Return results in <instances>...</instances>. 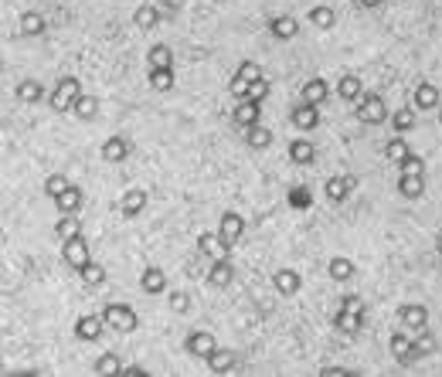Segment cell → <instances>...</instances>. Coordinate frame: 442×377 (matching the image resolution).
I'll return each instance as SVG.
<instances>
[{
  "mask_svg": "<svg viewBox=\"0 0 442 377\" xmlns=\"http://www.w3.org/2000/svg\"><path fill=\"white\" fill-rule=\"evenodd\" d=\"M398 170H402V173H422V170H425V163H422V156L408 153V156H405L402 163H398Z\"/></svg>",
  "mask_w": 442,
  "mask_h": 377,
  "instance_id": "45",
  "label": "cell"
},
{
  "mask_svg": "<svg viewBox=\"0 0 442 377\" xmlns=\"http://www.w3.org/2000/svg\"><path fill=\"white\" fill-rule=\"evenodd\" d=\"M361 4H364V7H378L381 0H361Z\"/></svg>",
  "mask_w": 442,
  "mask_h": 377,
  "instance_id": "51",
  "label": "cell"
},
{
  "mask_svg": "<svg viewBox=\"0 0 442 377\" xmlns=\"http://www.w3.org/2000/svg\"><path fill=\"white\" fill-rule=\"evenodd\" d=\"M24 38H38L41 31H44V18H41L38 11H24L20 14V27H18Z\"/></svg>",
  "mask_w": 442,
  "mask_h": 377,
  "instance_id": "32",
  "label": "cell"
},
{
  "mask_svg": "<svg viewBox=\"0 0 442 377\" xmlns=\"http://www.w3.org/2000/svg\"><path fill=\"white\" fill-rule=\"evenodd\" d=\"M147 78H150V85L156 92H171L173 89V68H150Z\"/></svg>",
  "mask_w": 442,
  "mask_h": 377,
  "instance_id": "37",
  "label": "cell"
},
{
  "mask_svg": "<svg viewBox=\"0 0 442 377\" xmlns=\"http://www.w3.org/2000/svg\"><path fill=\"white\" fill-rule=\"evenodd\" d=\"M245 140H249V147H255V150H266L272 143V132L262 126V123H255V126H249L245 130Z\"/></svg>",
  "mask_w": 442,
  "mask_h": 377,
  "instance_id": "39",
  "label": "cell"
},
{
  "mask_svg": "<svg viewBox=\"0 0 442 377\" xmlns=\"http://www.w3.org/2000/svg\"><path fill=\"white\" fill-rule=\"evenodd\" d=\"M184 350L197 360H208L214 350H218V340H214V333H208V330H191L188 340H184Z\"/></svg>",
  "mask_w": 442,
  "mask_h": 377,
  "instance_id": "4",
  "label": "cell"
},
{
  "mask_svg": "<svg viewBox=\"0 0 442 377\" xmlns=\"http://www.w3.org/2000/svg\"><path fill=\"white\" fill-rule=\"evenodd\" d=\"M235 364H238L235 350H225V347H218L211 357H208V367H211L214 374H228V371H235Z\"/></svg>",
  "mask_w": 442,
  "mask_h": 377,
  "instance_id": "28",
  "label": "cell"
},
{
  "mask_svg": "<svg viewBox=\"0 0 442 377\" xmlns=\"http://www.w3.org/2000/svg\"><path fill=\"white\" fill-rule=\"evenodd\" d=\"M327 276L333 279V283H350V279H354V262L344 259V255H337V259H330Z\"/></svg>",
  "mask_w": 442,
  "mask_h": 377,
  "instance_id": "30",
  "label": "cell"
},
{
  "mask_svg": "<svg viewBox=\"0 0 442 377\" xmlns=\"http://www.w3.org/2000/svg\"><path fill=\"white\" fill-rule=\"evenodd\" d=\"M133 24L140 31H154L156 24H160V11H156L154 4H140L136 14H133Z\"/></svg>",
  "mask_w": 442,
  "mask_h": 377,
  "instance_id": "29",
  "label": "cell"
},
{
  "mask_svg": "<svg viewBox=\"0 0 442 377\" xmlns=\"http://www.w3.org/2000/svg\"><path fill=\"white\" fill-rule=\"evenodd\" d=\"M289 123H293L296 130H303V132L317 130V126H320V106H313V102H300V106L289 113Z\"/></svg>",
  "mask_w": 442,
  "mask_h": 377,
  "instance_id": "9",
  "label": "cell"
},
{
  "mask_svg": "<svg viewBox=\"0 0 442 377\" xmlns=\"http://www.w3.org/2000/svg\"><path fill=\"white\" fill-rule=\"evenodd\" d=\"M266 95H269V82H266V78H259V82H252V89H249V95H245V99H255V102H262Z\"/></svg>",
  "mask_w": 442,
  "mask_h": 377,
  "instance_id": "47",
  "label": "cell"
},
{
  "mask_svg": "<svg viewBox=\"0 0 442 377\" xmlns=\"http://www.w3.org/2000/svg\"><path fill=\"white\" fill-rule=\"evenodd\" d=\"M289 160L296 163V167H307L317 160V150H313V140H293L289 143Z\"/></svg>",
  "mask_w": 442,
  "mask_h": 377,
  "instance_id": "21",
  "label": "cell"
},
{
  "mask_svg": "<svg viewBox=\"0 0 442 377\" xmlns=\"http://www.w3.org/2000/svg\"><path fill=\"white\" fill-rule=\"evenodd\" d=\"M72 113H75L78 119H92V116L99 113V99H96V95H85V92H82L75 99V106H72Z\"/></svg>",
  "mask_w": 442,
  "mask_h": 377,
  "instance_id": "38",
  "label": "cell"
},
{
  "mask_svg": "<svg viewBox=\"0 0 442 377\" xmlns=\"http://www.w3.org/2000/svg\"><path fill=\"white\" fill-rule=\"evenodd\" d=\"M55 235L61 238V242H68V238H75V235H82V225L75 221V214H61V221H58Z\"/></svg>",
  "mask_w": 442,
  "mask_h": 377,
  "instance_id": "42",
  "label": "cell"
},
{
  "mask_svg": "<svg viewBox=\"0 0 442 377\" xmlns=\"http://www.w3.org/2000/svg\"><path fill=\"white\" fill-rule=\"evenodd\" d=\"M412 126H415V106H405V109L391 116V130L395 132H408Z\"/></svg>",
  "mask_w": 442,
  "mask_h": 377,
  "instance_id": "41",
  "label": "cell"
},
{
  "mask_svg": "<svg viewBox=\"0 0 442 377\" xmlns=\"http://www.w3.org/2000/svg\"><path fill=\"white\" fill-rule=\"evenodd\" d=\"M330 99V85L324 78H309L307 85H303V102H313V106H324Z\"/></svg>",
  "mask_w": 442,
  "mask_h": 377,
  "instance_id": "26",
  "label": "cell"
},
{
  "mask_svg": "<svg viewBox=\"0 0 442 377\" xmlns=\"http://www.w3.org/2000/svg\"><path fill=\"white\" fill-rule=\"evenodd\" d=\"M102 316H106V323H109V330H119V333H133L136 326H140L136 309L133 306H126V302H106Z\"/></svg>",
  "mask_w": 442,
  "mask_h": 377,
  "instance_id": "1",
  "label": "cell"
},
{
  "mask_svg": "<svg viewBox=\"0 0 442 377\" xmlns=\"http://www.w3.org/2000/svg\"><path fill=\"white\" fill-rule=\"evenodd\" d=\"M398 194L408 197V201L422 197L425 194V173H402V177H398Z\"/></svg>",
  "mask_w": 442,
  "mask_h": 377,
  "instance_id": "17",
  "label": "cell"
},
{
  "mask_svg": "<svg viewBox=\"0 0 442 377\" xmlns=\"http://www.w3.org/2000/svg\"><path fill=\"white\" fill-rule=\"evenodd\" d=\"M412 106H415V109H422V113L436 109V106H439V89H436V85H429V82H422V85L415 89V95H412Z\"/></svg>",
  "mask_w": 442,
  "mask_h": 377,
  "instance_id": "22",
  "label": "cell"
},
{
  "mask_svg": "<svg viewBox=\"0 0 442 377\" xmlns=\"http://www.w3.org/2000/svg\"><path fill=\"white\" fill-rule=\"evenodd\" d=\"M398 320L405 330H425L429 326V309L422 302H402L398 306Z\"/></svg>",
  "mask_w": 442,
  "mask_h": 377,
  "instance_id": "8",
  "label": "cell"
},
{
  "mask_svg": "<svg viewBox=\"0 0 442 377\" xmlns=\"http://www.w3.org/2000/svg\"><path fill=\"white\" fill-rule=\"evenodd\" d=\"M61 190H68V177H65V173H48V180H44V194L55 201Z\"/></svg>",
  "mask_w": 442,
  "mask_h": 377,
  "instance_id": "43",
  "label": "cell"
},
{
  "mask_svg": "<svg viewBox=\"0 0 442 377\" xmlns=\"http://www.w3.org/2000/svg\"><path fill=\"white\" fill-rule=\"evenodd\" d=\"M439 119H442V113H439Z\"/></svg>",
  "mask_w": 442,
  "mask_h": 377,
  "instance_id": "52",
  "label": "cell"
},
{
  "mask_svg": "<svg viewBox=\"0 0 442 377\" xmlns=\"http://www.w3.org/2000/svg\"><path fill=\"white\" fill-rule=\"evenodd\" d=\"M391 354H395L398 364H405V367L419 360V357H415V347H412V337L402 333V330H395V333H391Z\"/></svg>",
  "mask_w": 442,
  "mask_h": 377,
  "instance_id": "14",
  "label": "cell"
},
{
  "mask_svg": "<svg viewBox=\"0 0 442 377\" xmlns=\"http://www.w3.org/2000/svg\"><path fill=\"white\" fill-rule=\"evenodd\" d=\"M307 20L317 31H330V27L337 24V14H333V7H327V4H317V7H309Z\"/></svg>",
  "mask_w": 442,
  "mask_h": 377,
  "instance_id": "23",
  "label": "cell"
},
{
  "mask_svg": "<svg viewBox=\"0 0 442 377\" xmlns=\"http://www.w3.org/2000/svg\"><path fill=\"white\" fill-rule=\"evenodd\" d=\"M235 75H238V78H245V82H259V78H266V75H262V68H259L255 61H242Z\"/></svg>",
  "mask_w": 442,
  "mask_h": 377,
  "instance_id": "44",
  "label": "cell"
},
{
  "mask_svg": "<svg viewBox=\"0 0 442 377\" xmlns=\"http://www.w3.org/2000/svg\"><path fill=\"white\" fill-rule=\"evenodd\" d=\"M269 31H272V38L293 41L296 35H300V20H296V18H272Z\"/></svg>",
  "mask_w": 442,
  "mask_h": 377,
  "instance_id": "27",
  "label": "cell"
},
{
  "mask_svg": "<svg viewBox=\"0 0 442 377\" xmlns=\"http://www.w3.org/2000/svg\"><path fill=\"white\" fill-rule=\"evenodd\" d=\"M259 106H262V102H255V99H238V102H235V109H231V123H235V126H242V130L255 126V123H259V113H262Z\"/></svg>",
  "mask_w": 442,
  "mask_h": 377,
  "instance_id": "10",
  "label": "cell"
},
{
  "mask_svg": "<svg viewBox=\"0 0 442 377\" xmlns=\"http://www.w3.org/2000/svg\"><path fill=\"white\" fill-rule=\"evenodd\" d=\"M272 285H276L279 296H296L303 279H300V272H293V268H279V272L272 276Z\"/></svg>",
  "mask_w": 442,
  "mask_h": 377,
  "instance_id": "16",
  "label": "cell"
},
{
  "mask_svg": "<svg viewBox=\"0 0 442 377\" xmlns=\"http://www.w3.org/2000/svg\"><path fill=\"white\" fill-rule=\"evenodd\" d=\"M242 231H245V218L238 214V211H225L221 214V225H218V235H221V242L228 248L238 245V238H242Z\"/></svg>",
  "mask_w": 442,
  "mask_h": 377,
  "instance_id": "6",
  "label": "cell"
},
{
  "mask_svg": "<svg viewBox=\"0 0 442 377\" xmlns=\"http://www.w3.org/2000/svg\"><path fill=\"white\" fill-rule=\"evenodd\" d=\"M197 248H201V255H211V259H225L231 252V248L221 242V235H208V231L197 238Z\"/></svg>",
  "mask_w": 442,
  "mask_h": 377,
  "instance_id": "25",
  "label": "cell"
},
{
  "mask_svg": "<svg viewBox=\"0 0 442 377\" xmlns=\"http://www.w3.org/2000/svg\"><path fill=\"white\" fill-rule=\"evenodd\" d=\"M126 371V364H123V357H116V354H102V357L96 360V374L99 377H116Z\"/></svg>",
  "mask_w": 442,
  "mask_h": 377,
  "instance_id": "33",
  "label": "cell"
},
{
  "mask_svg": "<svg viewBox=\"0 0 442 377\" xmlns=\"http://www.w3.org/2000/svg\"><path fill=\"white\" fill-rule=\"evenodd\" d=\"M340 309H354V313H364V302H361V296H344V299H340Z\"/></svg>",
  "mask_w": 442,
  "mask_h": 377,
  "instance_id": "49",
  "label": "cell"
},
{
  "mask_svg": "<svg viewBox=\"0 0 442 377\" xmlns=\"http://www.w3.org/2000/svg\"><path fill=\"white\" fill-rule=\"evenodd\" d=\"M208 283H211L214 289H228V285L235 283V265H231L228 255L211 262V268H208Z\"/></svg>",
  "mask_w": 442,
  "mask_h": 377,
  "instance_id": "11",
  "label": "cell"
},
{
  "mask_svg": "<svg viewBox=\"0 0 442 377\" xmlns=\"http://www.w3.org/2000/svg\"><path fill=\"white\" fill-rule=\"evenodd\" d=\"M61 259L72 265V268H82L85 262H92V252H89V242L82 238V235H75V238H68L65 242V248H61Z\"/></svg>",
  "mask_w": 442,
  "mask_h": 377,
  "instance_id": "7",
  "label": "cell"
},
{
  "mask_svg": "<svg viewBox=\"0 0 442 377\" xmlns=\"http://www.w3.org/2000/svg\"><path fill=\"white\" fill-rule=\"evenodd\" d=\"M354 187H357V177L344 173V177H330L327 184H324V194H327L330 201H347L354 194Z\"/></svg>",
  "mask_w": 442,
  "mask_h": 377,
  "instance_id": "12",
  "label": "cell"
},
{
  "mask_svg": "<svg viewBox=\"0 0 442 377\" xmlns=\"http://www.w3.org/2000/svg\"><path fill=\"white\" fill-rule=\"evenodd\" d=\"M357 119L367 123V126H381V123H388L391 116H388L385 99L374 95V92H364L361 99H357Z\"/></svg>",
  "mask_w": 442,
  "mask_h": 377,
  "instance_id": "2",
  "label": "cell"
},
{
  "mask_svg": "<svg viewBox=\"0 0 442 377\" xmlns=\"http://www.w3.org/2000/svg\"><path fill=\"white\" fill-rule=\"evenodd\" d=\"M123 374H126V377H140V374H143V367H126Z\"/></svg>",
  "mask_w": 442,
  "mask_h": 377,
  "instance_id": "50",
  "label": "cell"
},
{
  "mask_svg": "<svg viewBox=\"0 0 442 377\" xmlns=\"http://www.w3.org/2000/svg\"><path fill=\"white\" fill-rule=\"evenodd\" d=\"M408 153H412V150H408V140H402V136H391V140L385 143V156L391 160V163H395V167L402 163Z\"/></svg>",
  "mask_w": 442,
  "mask_h": 377,
  "instance_id": "35",
  "label": "cell"
},
{
  "mask_svg": "<svg viewBox=\"0 0 442 377\" xmlns=\"http://www.w3.org/2000/svg\"><path fill=\"white\" fill-rule=\"evenodd\" d=\"M412 347H415V357H432L436 354V337L429 333V330H415V340H412Z\"/></svg>",
  "mask_w": 442,
  "mask_h": 377,
  "instance_id": "34",
  "label": "cell"
},
{
  "mask_svg": "<svg viewBox=\"0 0 442 377\" xmlns=\"http://www.w3.org/2000/svg\"><path fill=\"white\" fill-rule=\"evenodd\" d=\"M140 289H143V292H150V296H160V292L167 289V276H164V268L150 265V268L140 276Z\"/></svg>",
  "mask_w": 442,
  "mask_h": 377,
  "instance_id": "20",
  "label": "cell"
},
{
  "mask_svg": "<svg viewBox=\"0 0 442 377\" xmlns=\"http://www.w3.org/2000/svg\"><path fill=\"white\" fill-rule=\"evenodd\" d=\"M82 95V85H78V78H61L55 85V92L48 95V102H51V109L55 113H72V106H75V99Z\"/></svg>",
  "mask_w": 442,
  "mask_h": 377,
  "instance_id": "3",
  "label": "cell"
},
{
  "mask_svg": "<svg viewBox=\"0 0 442 377\" xmlns=\"http://www.w3.org/2000/svg\"><path fill=\"white\" fill-rule=\"evenodd\" d=\"M18 99L24 102V106H35V102H41L44 99V85L41 82H35V78H24L18 85Z\"/></svg>",
  "mask_w": 442,
  "mask_h": 377,
  "instance_id": "31",
  "label": "cell"
},
{
  "mask_svg": "<svg viewBox=\"0 0 442 377\" xmlns=\"http://www.w3.org/2000/svg\"><path fill=\"white\" fill-rule=\"evenodd\" d=\"M55 208L61 211V214H75V211L82 208V187L68 184V190H61L55 197Z\"/></svg>",
  "mask_w": 442,
  "mask_h": 377,
  "instance_id": "24",
  "label": "cell"
},
{
  "mask_svg": "<svg viewBox=\"0 0 442 377\" xmlns=\"http://www.w3.org/2000/svg\"><path fill=\"white\" fill-rule=\"evenodd\" d=\"M78 276H82V283L85 285H102L106 283V268L99 262H85L82 268H78Z\"/></svg>",
  "mask_w": 442,
  "mask_h": 377,
  "instance_id": "40",
  "label": "cell"
},
{
  "mask_svg": "<svg viewBox=\"0 0 442 377\" xmlns=\"http://www.w3.org/2000/svg\"><path fill=\"white\" fill-rule=\"evenodd\" d=\"M231 95H235V102H238V99H245V95H249V89H252V82H245V78H238V75H231Z\"/></svg>",
  "mask_w": 442,
  "mask_h": 377,
  "instance_id": "46",
  "label": "cell"
},
{
  "mask_svg": "<svg viewBox=\"0 0 442 377\" xmlns=\"http://www.w3.org/2000/svg\"><path fill=\"white\" fill-rule=\"evenodd\" d=\"M130 156V143L123 140V136H109L106 143H102V160L106 163H123Z\"/></svg>",
  "mask_w": 442,
  "mask_h": 377,
  "instance_id": "18",
  "label": "cell"
},
{
  "mask_svg": "<svg viewBox=\"0 0 442 377\" xmlns=\"http://www.w3.org/2000/svg\"><path fill=\"white\" fill-rule=\"evenodd\" d=\"M171 306L177 313H188V306H191V296L188 292H171Z\"/></svg>",
  "mask_w": 442,
  "mask_h": 377,
  "instance_id": "48",
  "label": "cell"
},
{
  "mask_svg": "<svg viewBox=\"0 0 442 377\" xmlns=\"http://www.w3.org/2000/svg\"><path fill=\"white\" fill-rule=\"evenodd\" d=\"M147 58H150V68H173V51H171V44H154Z\"/></svg>",
  "mask_w": 442,
  "mask_h": 377,
  "instance_id": "36",
  "label": "cell"
},
{
  "mask_svg": "<svg viewBox=\"0 0 442 377\" xmlns=\"http://www.w3.org/2000/svg\"><path fill=\"white\" fill-rule=\"evenodd\" d=\"M337 95H340L344 102H357V99L364 95V82L354 75V72H344V75L337 78Z\"/></svg>",
  "mask_w": 442,
  "mask_h": 377,
  "instance_id": "15",
  "label": "cell"
},
{
  "mask_svg": "<svg viewBox=\"0 0 442 377\" xmlns=\"http://www.w3.org/2000/svg\"><path fill=\"white\" fill-rule=\"evenodd\" d=\"M109 323H106V316L102 313H85V316H78L75 320V337L82 340V343H96L99 337H102V330H106Z\"/></svg>",
  "mask_w": 442,
  "mask_h": 377,
  "instance_id": "5",
  "label": "cell"
},
{
  "mask_svg": "<svg viewBox=\"0 0 442 377\" xmlns=\"http://www.w3.org/2000/svg\"><path fill=\"white\" fill-rule=\"evenodd\" d=\"M147 201H150V194H147L143 187H130L126 194H123V201H119V211H123V218H136V214H143Z\"/></svg>",
  "mask_w": 442,
  "mask_h": 377,
  "instance_id": "13",
  "label": "cell"
},
{
  "mask_svg": "<svg viewBox=\"0 0 442 377\" xmlns=\"http://www.w3.org/2000/svg\"><path fill=\"white\" fill-rule=\"evenodd\" d=\"M333 326H337L340 333H361V330H364V313H354V309H337Z\"/></svg>",
  "mask_w": 442,
  "mask_h": 377,
  "instance_id": "19",
  "label": "cell"
}]
</instances>
